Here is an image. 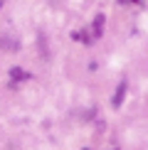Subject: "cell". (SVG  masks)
I'll list each match as a JSON object with an SVG mask.
<instances>
[{"instance_id":"2","label":"cell","mask_w":148,"mask_h":150,"mask_svg":"<svg viewBox=\"0 0 148 150\" xmlns=\"http://www.w3.org/2000/svg\"><path fill=\"white\" fill-rule=\"evenodd\" d=\"M8 79H10V86H17L20 81H30V79H32V74L25 71V69H20V67H10Z\"/></svg>"},{"instance_id":"5","label":"cell","mask_w":148,"mask_h":150,"mask_svg":"<svg viewBox=\"0 0 148 150\" xmlns=\"http://www.w3.org/2000/svg\"><path fill=\"white\" fill-rule=\"evenodd\" d=\"M72 37H74V40H79V42H84V45H91V42H94V37H91L89 32H74Z\"/></svg>"},{"instance_id":"6","label":"cell","mask_w":148,"mask_h":150,"mask_svg":"<svg viewBox=\"0 0 148 150\" xmlns=\"http://www.w3.org/2000/svg\"><path fill=\"white\" fill-rule=\"evenodd\" d=\"M0 8H3V0H0Z\"/></svg>"},{"instance_id":"7","label":"cell","mask_w":148,"mask_h":150,"mask_svg":"<svg viewBox=\"0 0 148 150\" xmlns=\"http://www.w3.org/2000/svg\"><path fill=\"white\" fill-rule=\"evenodd\" d=\"M84 150H89V148H84Z\"/></svg>"},{"instance_id":"1","label":"cell","mask_w":148,"mask_h":150,"mask_svg":"<svg viewBox=\"0 0 148 150\" xmlns=\"http://www.w3.org/2000/svg\"><path fill=\"white\" fill-rule=\"evenodd\" d=\"M0 49H3V52H20V40H17L15 35L3 32L0 35Z\"/></svg>"},{"instance_id":"4","label":"cell","mask_w":148,"mask_h":150,"mask_svg":"<svg viewBox=\"0 0 148 150\" xmlns=\"http://www.w3.org/2000/svg\"><path fill=\"white\" fill-rule=\"evenodd\" d=\"M104 22H106V17L99 12V15L94 17V25H91V30H94V35H91V37H101L104 35Z\"/></svg>"},{"instance_id":"3","label":"cell","mask_w":148,"mask_h":150,"mask_svg":"<svg viewBox=\"0 0 148 150\" xmlns=\"http://www.w3.org/2000/svg\"><path fill=\"white\" fill-rule=\"evenodd\" d=\"M126 89H128V84H126V81H121V84L116 86V93H114V101H111V106H114V108H121L123 98H126Z\"/></svg>"}]
</instances>
